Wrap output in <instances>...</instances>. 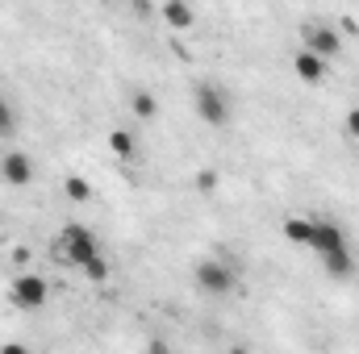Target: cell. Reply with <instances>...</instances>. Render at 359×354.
Masks as SVG:
<instances>
[{
	"label": "cell",
	"mask_w": 359,
	"mask_h": 354,
	"mask_svg": "<svg viewBox=\"0 0 359 354\" xmlns=\"http://www.w3.org/2000/svg\"><path fill=\"white\" fill-rule=\"evenodd\" d=\"M109 150H113L117 159H134V134L113 129V134H109Z\"/></svg>",
	"instance_id": "obj_14"
},
{
	"label": "cell",
	"mask_w": 359,
	"mask_h": 354,
	"mask_svg": "<svg viewBox=\"0 0 359 354\" xmlns=\"http://www.w3.org/2000/svg\"><path fill=\"white\" fill-rule=\"evenodd\" d=\"M292 71H297V80H301V84H309V88H318V84L326 80V59L301 46V50L292 55Z\"/></svg>",
	"instance_id": "obj_7"
},
{
	"label": "cell",
	"mask_w": 359,
	"mask_h": 354,
	"mask_svg": "<svg viewBox=\"0 0 359 354\" xmlns=\"http://www.w3.org/2000/svg\"><path fill=\"white\" fill-rule=\"evenodd\" d=\"M217 183H222L217 171H209V167H205V171H196V192H201V196H213V192H217Z\"/></svg>",
	"instance_id": "obj_16"
},
{
	"label": "cell",
	"mask_w": 359,
	"mask_h": 354,
	"mask_svg": "<svg viewBox=\"0 0 359 354\" xmlns=\"http://www.w3.org/2000/svg\"><path fill=\"white\" fill-rule=\"evenodd\" d=\"M29 259H34V255H29V246H17V250H13V263H29Z\"/></svg>",
	"instance_id": "obj_19"
},
{
	"label": "cell",
	"mask_w": 359,
	"mask_h": 354,
	"mask_svg": "<svg viewBox=\"0 0 359 354\" xmlns=\"http://www.w3.org/2000/svg\"><path fill=\"white\" fill-rule=\"evenodd\" d=\"M192 104H196V117L213 129H226L230 125V96L222 84H196L192 88Z\"/></svg>",
	"instance_id": "obj_3"
},
{
	"label": "cell",
	"mask_w": 359,
	"mask_h": 354,
	"mask_svg": "<svg viewBox=\"0 0 359 354\" xmlns=\"http://www.w3.org/2000/svg\"><path fill=\"white\" fill-rule=\"evenodd\" d=\"M0 176L8 179L13 187H29V179H34V163H29V155H21V150L0 155Z\"/></svg>",
	"instance_id": "obj_8"
},
{
	"label": "cell",
	"mask_w": 359,
	"mask_h": 354,
	"mask_svg": "<svg viewBox=\"0 0 359 354\" xmlns=\"http://www.w3.org/2000/svg\"><path fill=\"white\" fill-rule=\"evenodd\" d=\"M50 255H55V263H63V267H84L100 255V246H96L92 229H84V225L72 221V225H63V234H59V242L50 246Z\"/></svg>",
	"instance_id": "obj_2"
},
{
	"label": "cell",
	"mask_w": 359,
	"mask_h": 354,
	"mask_svg": "<svg viewBox=\"0 0 359 354\" xmlns=\"http://www.w3.org/2000/svg\"><path fill=\"white\" fill-rule=\"evenodd\" d=\"M301 46L313 50V55H322L326 63L343 55V38H339V29H334L330 21H318V17H313V21H301Z\"/></svg>",
	"instance_id": "obj_4"
},
{
	"label": "cell",
	"mask_w": 359,
	"mask_h": 354,
	"mask_svg": "<svg viewBox=\"0 0 359 354\" xmlns=\"http://www.w3.org/2000/svg\"><path fill=\"white\" fill-rule=\"evenodd\" d=\"M343 29H347V34L355 38V34H359V21H355V17H343Z\"/></svg>",
	"instance_id": "obj_20"
},
{
	"label": "cell",
	"mask_w": 359,
	"mask_h": 354,
	"mask_svg": "<svg viewBox=\"0 0 359 354\" xmlns=\"http://www.w3.org/2000/svg\"><path fill=\"white\" fill-rule=\"evenodd\" d=\"M80 271H84V275H88L92 283H104V279H109V263H104V259H100V255H96V259H92V263H84V267H80Z\"/></svg>",
	"instance_id": "obj_17"
},
{
	"label": "cell",
	"mask_w": 359,
	"mask_h": 354,
	"mask_svg": "<svg viewBox=\"0 0 359 354\" xmlns=\"http://www.w3.org/2000/svg\"><path fill=\"white\" fill-rule=\"evenodd\" d=\"M130 108H134V117H138V121H155V117H159V100H155L147 88H134Z\"/></svg>",
	"instance_id": "obj_11"
},
{
	"label": "cell",
	"mask_w": 359,
	"mask_h": 354,
	"mask_svg": "<svg viewBox=\"0 0 359 354\" xmlns=\"http://www.w3.org/2000/svg\"><path fill=\"white\" fill-rule=\"evenodd\" d=\"M13 129H17V113H13V104L0 96V138H13Z\"/></svg>",
	"instance_id": "obj_15"
},
{
	"label": "cell",
	"mask_w": 359,
	"mask_h": 354,
	"mask_svg": "<svg viewBox=\"0 0 359 354\" xmlns=\"http://www.w3.org/2000/svg\"><path fill=\"white\" fill-rule=\"evenodd\" d=\"M343 246H347V234H343V229H339L330 217H313L305 250H313L318 259H326V255H334V250H343Z\"/></svg>",
	"instance_id": "obj_6"
},
{
	"label": "cell",
	"mask_w": 359,
	"mask_h": 354,
	"mask_svg": "<svg viewBox=\"0 0 359 354\" xmlns=\"http://www.w3.org/2000/svg\"><path fill=\"white\" fill-rule=\"evenodd\" d=\"M46 296H50V288H46L42 275H13V283H8V300H13L17 309H25V313L42 309Z\"/></svg>",
	"instance_id": "obj_5"
},
{
	"label": "cell",
	"mask_w": 359,
	"mask_h": 354,
	"mask_svg": "<svg viewBox=\"0 0 359 354\" xmlns=\"http://www.w3.org/2000/svg\"><path fill=\"white\" fill-rule=\"evenodd\" d=\"M63 192H67V200H76V204H88L92 200V183L84 176H67L63 179Z\"/></svg>",
	"instance_id": "obj_13"
},
{
	"label": "cell",
	"mask_w": 359,
	"mask_h": 354,
	"mask_svg": "<svg viewBox=\"0 0 359 354\" xmlns=\"http://www.w3.org/2000/svg\"><path fill=\"white\" fill-rule=\"evenodd\" d=\"M343 129H347V138H355V142H359V108H347V117H343Z\"/></svg>",
	"instance_id": "obj_18"
},
{
	"label": "cell",
	"mask_w": 359,
	"mask_h": 354,
	"mask_svg": "<svg viewBox=\"0 0 359 354\" xmlns=\"http://www.w3.org/2000/svg\"><path fill=\"white\" fill-rule=\"evenodd\" d=\"M192 279H196V292H205V296H230V292L238 288V271L226 259V250L201 259L196 271H192Z\"/></svg>",
	"instance_id": "obj_1"
},
{
	"label": "cell",
	"mask_w": 359,
	"mask_h": 354,
	"mask_svg": "<svg viewBox=\"0 0 359 354\" xmlns=\"http://www.w3.org/2000/svg\"><path fill=\"white\" fill-rule=\"evenodd\" d=\"M309 225H313V217H288L280 229H284V238H288L292 246H305V242H309Z\"/></svg>",
	"instance_id": "obj_12"
},
{
	"label": "cell",
	"mask_w": 359,
	"mask_h": 354,
	"mask_svg": "<svg viewBox=\"0 0 359 354\" xmlns=\"http://www.w3.org/2000/svg\"><path fill=\"white\" fill-rule=\"evenodd\" d=\"M163 21H168L172 29H192V25H196V13H192L188 0H168V4H163Z\"/></svg>",
	"instance_id": "obj_9"
},
{
	"label": "cell",
	"mask_w": 359,
	"mask_h": 354,
	"mask_svg": "<svg viewBox=\"0 0 359 354\" xmlns=\"http://www.w3.org/2000/svg\"><path fill=\"white\" fill-rule=\"evenodd\" d=\"M322 267H326V275H334V279H351V275H355V259H351V250H347V246H343V250H334V255H326Z\"/></svg>",
	"instance_id": "obj_10"
}]
</instances>
